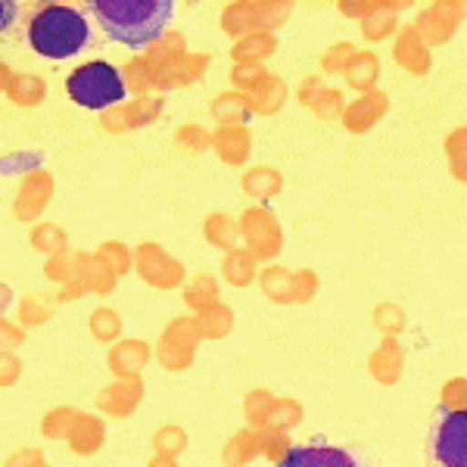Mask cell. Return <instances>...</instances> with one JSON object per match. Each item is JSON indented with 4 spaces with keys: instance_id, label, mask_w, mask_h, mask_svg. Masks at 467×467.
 Instances as JSON below:
<instances>
[{
    "instance_id": "6da1fadb",
    "label": "cell",
    "mask_w": 467,
    "mask_h": 467,
    "mask_svg": "<svg viewBox=\"0 0 467 467\" xmlns=\"http://www.w3.org/2000/svg\"><path fill=\"white\" fill-rule=\"evenodd\" d=\"M94 13L112 41L144 50L160 41L171 26L175 4L171 0H94Z\"/></svg>"
},
{
    "instance_id": "7a4b0ae2",
    "label": "cell",
    "mask_w": 467,
    "mask_h": 467,
    "mask_svg": "<svg viewBox=\"0 0 467 467\" xmlns=\"http://www.w3.org/2000/svg\"><path fill=\"white\" fill-rule=\"evenodd\" d=\"M90 41V26L85 13L72 6H44L28 22V44L35 54L47 59H69L78 57Z\"/></svg>"
},
{
    "instance_id": "3957f363",
    "label": "cell",
    "mask_w": 467,
    "mask_h": 467,
    "mask_svg": "<svg viewBox=\"0 0 467 467\" xmlns=\"http://www.w3.org/2000/svg\"><path fill=\"white\" fill-rule=\"evenodd\" d=\"M66 90H69L72 100L85 109H107V107L122 103L128 97L122 72L109 63L78 66V69L66 78Z\"/></svg>"
},
{
    "instance_id": "277c9868",
    "label": "cell",
    "mask_w": 467,
    "mask_h": 467,
    "mask_svg": "<svg viewBox=\"0 0 467 467\" xmlns=\"http://www.w3.org/2000/svg\"><path fill=\"white\" fill-rule=\"evenodd\" d=\"M431 455L440 467H467V409H442L436 414Z\"/></svg>"
},
{
    "instance_id": "5b68a950",
    "label": "cell",
    "mask_w": 467,
    "mask_h": 467,
    "mask_svg": "<svg viewBox=\"0 0 467 467\" xmlns=\"http://www.w3.org/2000/svg\"><path fill=\"white\" fill-rule=\"evenodd\" d=\"M281 467H371V464L356 449L330 446V442H312V446L290 449L284 455Z\"/></svg>"
},
{
    "instance_id": "8992f818",
    "label": "cell",
    "mask_w": 467,
    "mask_h": 467,
    "mask_svg": "<svg viewBox=\"0 0 467 467\" xmlns=\"http://www.w3.org/2000/svg\"><path fill=\"white\" fill-rule=\"evenodd\" d=\"M41 162L37 153H28V156H0V175H13V171H26V169H35Z\"/></svg>"
},
{
    "instance_id": "52a82bcc",
    "label": "cell",
    "mask_w": 467,
    "mask_h": 467,
    "mask_svg": "<svg viewBox=\"0 0 467 467\" xmlns=\"http://www.w3.org/2000/svg\"><path fill=\"white\" fill-rule=\"evenodd\" d=\"M16 16H19V4H13V0H0V35L16 22Z\"/></svg>"
}]
</instances>
